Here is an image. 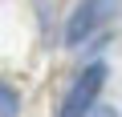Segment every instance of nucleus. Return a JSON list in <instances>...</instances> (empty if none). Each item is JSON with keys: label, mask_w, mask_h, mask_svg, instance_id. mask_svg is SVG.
<instances>
[{"label": "nucleus", "mask_w": 122, "mask_h": 117, "mask_svg": "<svg viewBox=\"0 0 122 117\" xmlns=\"http://www.w3.org/2000/svg\"><path fill=\"white\" fill-rule=\"evenodd\" d=\"M114 8H118V0H81V4L73 8V16H69V24H65V44L77 48L81 40H90V36L110 20Z\"/></svg>", "instance_id": "f03ea898"}, {"label": "nucleus", "mask_w": 122, "mask_h": 117, "mask_svg": "<svg viewBox=\"0 0 122 117\" xmlns=\"http://www.w3.org/2000/svg\"><path fill=\"white\" fill-rule=\"evenodd\" d=\"M102 85H106V65L94 61V65L73 81V89L65 93L61 117H90V113H94V101H98V93H102Z\"/></svg>", "instance_id": "f257e3e1"}, {"label": "nucleus", "mask_w": 122, "mask_h": 117, "mask_svg": "<svg viewBox=\"0 0 122 117\" xmlns=\"http://www.w3.org/2000/svg\"><path fill=\"white\" fill-rule=\"evenodd\" d=\"M0 97H4V117H16V89L4 85V93H0Z\"/></svg>", "instance_id": "7ed1b4c3"}]
</instances>
